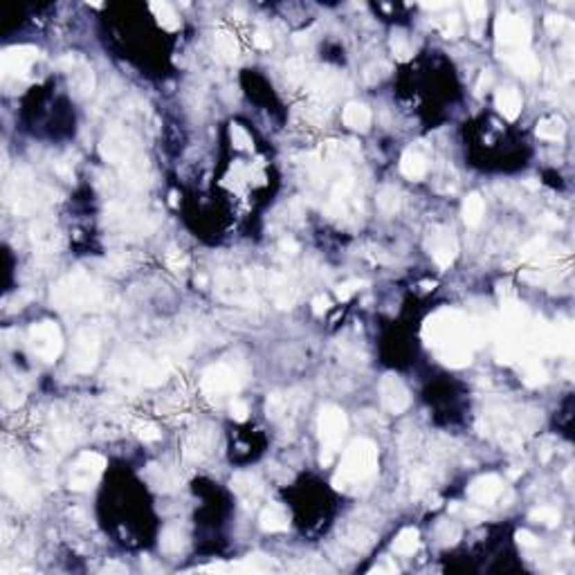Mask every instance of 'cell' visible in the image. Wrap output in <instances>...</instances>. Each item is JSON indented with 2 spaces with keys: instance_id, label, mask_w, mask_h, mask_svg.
Returning <instances> with one entry per match:
<instances>
[{
  "instance_id": "ab89813d",
  "label": "cell",
  "mask_w": 575,
  "mask_h": 575,
  "mask_svg": "<svg viewBox=\"0 0 575 575\" xmlns=\"http://www.w3.org/2000/svg\"><path fill=\"white\" fill-rule=\"evenodd\" d=\"M135 434L140 440H144V443H156V440H160V436H162L158 425H153V423H138Z\"/></svg>"
},
{
  "instance_id": "8fae6325",
  "label": "cell",
  "mask_w": 575,
  "mask_h": 575,
  "mask_svg": "<svg viewBox=\"0 0 575 575\" xmlns=\"http://www.w3.org/2000/svg\"><path fill=\"white\" fill-rule=\"evenodd\" d=\"M427 250L440 270H447L458 256V243L447 227L436 225V227H431L427 234Z\"/></svg>"
},
{
  "instance_id": "bcb514c9",
  "label": "cell",
  "mask_w": 575,
  "mask_h": 575,
  "mask_svg": "<svg viewBox=\"0 0 575 575\" xmlns=\"http://www.w3.org/2000/svg\"><path fill=\"white\" fill-rule=\"evenodd\" d=\"M517 544L524 546V549H535V546H540V540L535 538L531 531H517Z\"/></svg>"
},
{
  "instance_id": "60d3db41",
  "label": "cell",
  "mask_w": 575,
  "mask_h": 575,
  "mask_svg": "<svg viewBox=\"0 0 575 575\" xmlns=\"http://www.w3.org/2000/svg\"><path fill=\"white\" fill-rule=\"evenodd\" d=\"M546 382V371L540 364H531L528 369H526V385L528 387H540Z\"/></svg>"
},
{
  "instance_id": "ffe728a7",
  "label": "cell",
  "mask_w": 575,
  "mask_h": 575,
  "mask_svg": "<svg viewBox=\"0 0 575 575\" xmlns=\"http://www.w3.org/2000/svg\"><path fill=\"white\" fill-rule=\"evenodd\" d=\"M501 59H506L508 65H510V68L517 74L526 76V79H531V76H535V74L540 72V63L531 54V50H517V52H510V54L501 56Z\"/></svg>"
},
{
  "instance_id": "4316f807",
  "label": "cell",
  "mask_w": 575,
  "mask_h": 575,
  "mask_svg": "<svg viewBox=\"0 0 575 575\" xmlns=\"http://www.w3.org/2000/svg\"><path fill=\"white\" fill-rule=\"evenodd\" d=\"M564 131H567V124L562 117H544L535 128V135L546 142H558L564 138Z\"/></svg>"
},
{
  "instance_id": "52a82bcc",
  "label": "cell",
  "mask_w": 575,
  "mask_h": 575,
  "mask_svg": "<svg viewBox=\"0 0 575 575\" xmlns=\"http://www.w3.org/2000/svg\"><path fill=\"white\" fill-rule=\"evenodd\" d=\"M241 387V376L234 367H229L225 362H218L207 367L200 378V389L209 398H220L227 394H234Z\"/></svg>"
},
{
  "instance_id": "7dc6e473",
  "label": "cell",
  "mask_w": 575,
  "mask_h": 575,
  "mask_svg": "<svg viewBox=\"0 0 575 575\" xmlns=\"http://www.w3.org/2000/svg\"><path fill=\"white\" fill-rule=\"evenodd\" d=\"M167 263H169V267H171L174 272H180L182 267L187 265V256H182L178 250H171L169 256H167Z\"/></svg>"
},
{
  "instance_id": "7a4b0ae2",
  "label": "cell",
  "mask_w": 575,
  "mask_h": 575,
  "mask_svg": "<svg viewBox=\"0 0 575 575\" xmlns=\"http://www.w3.org/2000/svg\"><path fill=\"white\" fill-rule=\"evenodd\" d=\"M52 303L59 310H92L106 301L101 285L85 272H72L52 285Z\"/></svg>"
},
{
  "instance_id": "7c38bea8",
  "label": "cell",
  "mask_w": 575,
  "mask_h": 575,
  "mask_svg": "<svg viewBox=\"0 0 575 575\" xmlns=\"http://www.w3.org/2000/svg\"><path fill=\"white\" fill-rule=\"evenodd\" d=\"M59 63H61V68L70 72V88L76 97L79 99L88 97L94 88V74H92L90 65L85 63L79 54H65Z\"/></svg>"
},
{
  "instance_id": "e575fe53",
  "label": "cell",
  "mask_w": 575,
  "mask_h": 575,
  "mask_svg": "<svg viewBox=\"0 0 575 575\" xmlns=\"http://www.w3.org/2000/svg\"><path fill=\"white\" fill-rule=\"evenodd\" d=\"M531 519L553 528V526L560 524L562 515H560L558 508H553V506H540V508H535V510H531Z\"/></svg>"
},
{
  "instance_id": "6da1fadb",
  "label": "cell",
  "mask_w": 575,
  "mask_h": 575,
  "mask_svg": "<svg viewBox=\"0 0 575 575\" xmlns=\"http://www.w3.org/2000/svg\"><path fill=\"white\" fill-rule=\"evenodd\" d=\"M472 328L461 312L440 310L425 322V340L447 367L461 369L472 362Z\"/></svg>"
},
{
  "instance_id": "484cf974",
  "label": "cell",
  "mask_w": 575,
  "mask_h": 575,
  "mask_svg": "<svg viewBox=\"0 0 575 575\" xmlns=\"http://www.w3.org/2000/svg\"><path fill=\"white\" fill-rule=\"evenodd\" d=\"M214 52L220 61L225 63H234L238 59V43L232 34L227 32H218L216 34V41H214Z\"/></svg>"
},
{
  "instance_id": "f5cc1de1",
  "label": "cell",
  "mask_w": 575,
  "mask_h": 575,
  "mask_svg": "<svg viewBox=\"0 0 575 575\" xmlns=\"http://www.w3.org/2000/svg\"><path fill=\"white\" fill-rule=\"evenodd\" d=\"M303 70H306V68L301 65V61H290V63H288V68H285L288 76H290V79H294V81L299 79Z\"/></svg>"
},
{
  "instance_id": "ba28073f",
  "label": "cell",
  "mask_w": 575,
  "mask_h": 575,
  "mask_svg": "<svg viewBox=\"0 0 575 575\" xmlns=\"http://www.w3.org/2000/svg\"><path fill=\"white\" fill-rule=\"evenodd\" d=\"M99 333L97 328H81L76 333L72 342V353H70V367L76 373H90L97 367L99 360Z\"/></svg>"
},
{
  "instance_id": "ac0fdd59",
  "label": "cell",
  "mask_w": 575,
  "mask_h": 575,
  "mask_svg": "<svg viewBox=\"0 0 575 575\" xmlns=\"http://www.w3.org/2000/svg\"><path fill=\"white\" fill-rule=\"evenodd\" d=\"M494 106H497V110H499L506 119L515 122L517 117H519V112H522V94L517 92L515 88H501V90H497V94H494Z\"/></svg>"
},
{
  "instance_id": "9a60e30c",
  "label": "cell",
  "mask_w": 575,
  "mask_h": 575,
  "mask_svg": "<svg viewBox=\"0 0 575 575\" xmlns=\"http://www.w3.org/2000/svg\"><path fill=\"white\" fill-rule=\"evenodd\" d=\"M503 492V483L499 474H483L474 478L467 488V497L478 506H488L494 503L499 499V494Z\"/></svg>"
},
{
  "instance_id": "f6af8a7d",
  "label": "cell",
  "mask_w": 575,
  "mask_h": 575,
  "mask_svg": "<svg viewBox=\"0 0 575 575\" xmlns=\"http://www.w3.org/2000/svg\"><path fill=\"white\" fill-rule=\"evenodd\" d=\"M458 34H461V18H458L456 14L447 16V21H445V38H456Z\"/></svg>"
},
{
  "instance_id": "681fc988",
  "label": "cell",
  "mask_w": 575,
  "mask_h": 575,
  "mask_svg": "<svg viewBox=\"0 0 575 575\" xmlns=\"http://www.w3.org/2000/svg\"><path fill=\"white\" fill-rule=\"evenodd\" d=\"M331 308V301H328V297H324V294H317L312 299V312L315 315H324V312H328Z\"/></svg>"
},
{
  "instance_id": "c3c4849f",
  "label": "cell",
  "mask_w": 575,
  "mask_h": 575,
  "mask_svg": "<svg viewBox=\"0 0 575 575\" xmlns=\"http://www.w3.org/2000/svg\"><path fill=\"white\" fill-rule=\"evenodd\" d=\"M254 45L258 47V50H270V47H272V38H270V34L263 32V30H256V32H254Z\"/></svg>"
},
{
  "instance_id": "816d5d0a",
  "label": "cell",
  "mask_w": 575,
  "mask_h": 575,
  "mask_svg": "<svg viewBox=\"0 0 575 575\" xmlns=\"http://www.w3.org/2000/svg\"><path fill=\"white\" fill-rule=\"evenodd\" d=\"M492 83V72H481V76H478V83H476V97H481L483 90L488 88V85Z\"/></svg>"
},
{
  "instance_id": "7402d4cb",
  "label": "cell",
  "mask_w": 575,
  "mask_h": 575,
  "mask_svg": "<svg viewBox=\"0 0 575 575\" xmlns=\"http://www.w3.org/2000/svg\"><path fill=\"white\" fill-rule=\"evenodd\" d=\"M258 524H261V528L265 533H283V531H288V526H290V522H288V512L281 506L263 508L261 517H258Z\"/></svg>"
},
{
  "instance_id": "f907efd6",
  "label": "cell",
  "mask_w": 575,
  "mask_h": 575,
  "mask_svg": "<svg viewBox=\"0 0 575 575\" xmlns=\"http://www.w3.org/2000/svg\"><path fill=\"white\" fill-rule=\"evenodd\" d=\"M371 573H398V567L389 558H382V562L378 564V567H373Z\"/></svg>"
},
{
  "instance_id": "db71d44e",
  "label": "cell",
  "mask_w": 575,
  "mask_h": 575,
  "mask_svg": "<svg viewBox=\"0 0 575 575\" xmlns=\"http://www.w3.org/2000/svg\"><path fill=\"white\" fill-rule=\"evenodd\" d=\"M281 250L285 254H297V252H299V245H297L292 238H283V241H281Z\"/></svg>"
},
{
  "instance_id": "9f6ffc18",
  "label": "cell",
  "mask_w": 575,
  "mask_h": 575,
  "mask_svg": "<svg viewBox=\"0 0 575 575\" xmlns=\"http://www.w3.org/2000/svg\"><path fill=\"white\" fill-rule=\"evenodd\" d=\"M452 3H420L423 9H431V12H436V9H447Z\"/></svg>"
},
{
  "instance_id": "ee69618b",
  "label": "cell",
  "mask_w": 575,
  "mask_h": 575,
  "mask_svg": "<svg viewBox=\"0 0 575 575\" xmlns=\"http://www.w3.org/2000/svg\"><path fill=\"white\" fill-rule=\"evenodd\" d=\"M247 414H250V409H247V402L232 400V405H229V416H232L236 423H243V420H247Z\"/></svg>"
},
{
  "instance_id": "5bb4252c",
  "label": "cell",
  "mask_w": 575,
  "mask_h": 575,
  "mask_svg": "<svg viewBox=\"0 0 575 575\" xmlns=\"http://www.w3.org/2000/svg\"><path fill=\"white\" fill-rule=\"evenodd\" d=\"M38 59V50L32 45H16V47H7V50L0 54V72L5 76L9 74H25L32 68V63Z\"/></svg>"
},
{
  "instance_id": "cb8c5ba5",
  "label": "cell",
  "mask_w": 575,
  "mask_h": 575,
  "mask_svg": "<svg viewBox=\"0 0 575 575\" xmlns=\"http://www.w3.org/2000/svg\"><path fill=\"white\" fill-rule=\"evenodd\" d=\"M229 485H232V490L238 497H243V499H250V497H256L261 492V481H258V476L252 472H236Z\"/></svg>"
},
{
  "instance_id": "44dd1931",
  "label": "cell",
  "mask_w": 575,
  "mask_h": 575,
  "mask_svg": "<svg viewBox=\"0 0 575 575\" xmlns=\"http://www.w3.org/2000/svg\"><path fill=\"white\" fill-rule=\"evenodd\" d=\"M342 119L351 131L364 133V131H369V126H371V110L360 101H351V103H347V108H344Z\"/></svg>"
},
{
  "instance_id": "8992f818",
  "label": "cell",
  "mask_w": 575,
  "mask_h": 575,
  "mask_svg": "<svg viewBox=\"0 0 575 575\" xmlns=\"http://www.w3.org/2000/svg\"><path fill=\"white\" fill-rule=\"evenodd\" d=\"M27 338H30L32 351L43 362H54L56 358L61 356V351H63V335H61V328L54 322L45 319V322L32 324V328H30V333H27Z\"/></svg>"
},
{
  "instance_id": "e0dca14e",
  "label": "cell",
  "mask_w": 575,
  "mask_h": 575,
  "mask_svg": "<svg viewBox=\"0 0 575 575\" xmlns=\"http://www.w3.org/2000/svg\"><path fill=\"white\" fill-rule=\"evenodd\" d=\"M32 243L38 252H43V254H54L56 250H59V243H61V238H59V232L52 227V225H47V223H36L32 227Z\"/></svg>"
},
{
  "instance_id": "836d02e7",
  "label": "cell",
  "mask_w": 575,
  "mask_h": 575,
  "mask_svg": "<svg viewBox=\"0 0 575 575\" xmlns=\"http://www.w3.org/2000/svg\"><path fill=\"white\" fill-rule=\"evenodd\" d=\"M391 52L398 61H409L414 56V47H411L409 38L402 32H394L391 34Z\"/></svg>"
},
{
  "instance_id": "4fadbf2b",
  "label": "cell",
  "mask_w": 575,
  "mask_h": 575,
  "mask_svg": "<svg viewBox=\"0 0 575 575\" xmlns=\"http://www.w3.org/2000/svg\"><path fill=\"white\" fill-rule=\"evenodd\" d=\"M380 400L385 409L389 414H402V411H407L409 407V389L405 387V382H402L398 376L394 373H387L385 378L380 380Z\"/></svg>"
},
{
  "instance_id": "d6986e66",
  "label": "cell",
  "mask_w": 575,
  "mask_h": 575,
  "mask_svg": "<svg viewBox=\"0 0 575 575\" xmlns=\"http://www.w3.org/2000/svg\"><path fill=\"white\" fill-rule=\"evenodd\" d=\"M400 171L409 180H423L427 176V160L420 151L409 149L400 158Z\"/></svg>"
},
{
  "instance_id": "74e56055",
  "label": "cell",
  "mask_w": 575,
  "mask_h": 575,
  "mask_svg": "<svg viewBox=\"0 0 575 575\" xmlns=\"http://www.w3.org/2000/svg\"><path fill=\"white\" fill-rule=\"evenodd\" d=\"M389 65L387 63H382V61H378V63H371L367 70H364V79H367V83H378V81H382L385 79V76H389Z\"/></svg>"
},
{
  "instance_id": "f1b7e54d",
  "label": "cell",
  "mask_w": 575,
  "mask_h": 575,
  "mask_svg": "<svg viewBox=\"0 0 575 575\" xmlns=\"http://www.w3.org/2000/svg\"><path fill=\"white\" fill-rule=\"evenodd\" d=\"M276 564L274 560H270L267 555H261V553H254V555H247L243 562L238 564H232V571H252V573H261V571H270L274 569Z\"/></svg>"
},
{
  "instance_id": "7bdbcfd3",
  "label": "cell",
  "mask_w": 575,
  "mask_h": 575,
  "mask_svg": "<svg viewBox=\"0 0 575 575\" xmlns=\"http://www.w3.org/2000/svg\"><path fill=\"white\" fill-rule=\"evenodd\" d=\"M544 245H546V238L544 236H535L531 243H526L522 247V258H531L535 254H540L544 250Z\"/></svg>"
},
{
  "instance_id": "9c48e42d",
  "label": "cell",
  "mask_w": 575,
  "mask_h": 575,
  "mask_svg": "<svg viewBox=\"0 0 575 575\" xmlns=\"http://www.w3.org/2000/svg\"><path fill=\"white\" fill-rule=\"evenodd\" d=\"M3 488H5V492L12 497L16 503H21L23 508H32L38 501V494L34 490V485L30 483V478L25 476L23 467L14 463L9 456H5V461H3Z\"/></svg>"
},
{
  "instance_id": "f546056e",
  "label": "cell",
  "mask_w": 575,
  "mask_h": 575,
  "mask_svg": "<svg viewBox=\"0 0 575 575\" xmlns=\"http://www.w3.org/2000/svg\"><path fill=\"white\" fill-rule=\"evenodd\" d=\"M151 12L156 14L158 23L165 27L169 32H176L180 27V18L176 14V9L171 7L169 3H151Z\"/></svg>"
},
{
  "instance_id": "f35d334b",
  "label": "cell",
  "mask_w": 575,
  "mask_h": 575,
  "mask_svg": "<svg viewBox=\"0 0 575 575\" xmlns=\"http://www.w3.org/2000/svg\"><path fill=\"white\" fill-rule=\"evenodd\" d=\"M362 285H364V281H360V279H349V281H344V283H340L338 288H335V297H338L340 301H349Z\"/></svg>"
},
{
  "instance_id": "d4e9b609",
  "label": "cell",
  "mask_w": 575,
  "mask_h": 575,
  "mask_svg": "<svg viewBox=\"0 0 575 575\" xmlns=\"http://www.w3.org/2000/svg\"><path fill=\"white\" fill-rule=\"evenodd\" d=\"M483 214H485V203L481 194H469L465 200H463V220L467 227H476L478 223L483 220Z\"/></svg>"
},
{
  "instance_id": "4dcf8cb0",
  "label": "cell",
  "mask_w": 575,
  "mask_h": 575,
  "mask_svg": "<svg viewBox=\"0 0 575 575\" xmlns=\"http://www.w3.org/2000/svg\"><path fill=\"white\" fill-rule=\"evenodd\" d=\"M376 203H378V209L380 212H385V214H396L398 209H400V191L396 187H382L378 191V198H376Z\"/></svg>"
},
{
  "instance_id": "277c9868",
  "label": "cell",
  "mask_w": 575,
  "mask_h": 575,
  "mask_svg": "<svg viewBox=\"0 0 575 575\" xmlns=\"http://www.w3.org/2000/svg\"><path fill=\"white\" fill-rule=\"evenodd\" d=\"M317 429H319V440H322V454H319V463L322 465H331L335 461V456L340 452V445L344 436H347L349 429V418L344 414V409L328 405L319 411V420H317Z\"/></svg>"
},
{
  "instance_id": "b9f144b4",
  "label": "cell",
  "mask_w": 575,
  "mask_h": 575,
  "mask_svg": "<svg viewBox=\"0 0 575 575\" xmlns=\"http://www.w3.org/2000/svg\"><path fill=\"white\" fill-rule=\"evenodd\" d=\"M546 30H549L551 34H555V36H560L564 30H569L571 27V23L567 21V18L564 16H555V14H551V16H546Z\"/></svg>"
},
{
  "instance_id": "5b68a950",
  "label": "cell",
  "mask_w": 575,
  "mask_h": 575,
  "mask_svg": "<svg viewBox=\"0 0 575 575\" xmlns=\"http://www.w3.org/2000/svg\"><path fill=\"white\" fill-rule=\"evenodd\" d=\"M494 34H497V45H499V50H501L499 56H506L517 50H528L531 25L522 16L501 12L494 23Z\"/></svg>"
},
{
  "instance_id": "11a10c76",
  "label": "cell",
  "mask_w": 575,
  "mask_h": 575,
  "mask_svg": "<svg viewBox=\"0 0 575 575\" xmlns=\"http://www.w3.org/2000/svg\"><path fill=\"white\" fill-rule=\"evenodd\" d=\"M542 225H546V227H553V229H558V227H560L562 223H560L558 218H553L551 214H546V216L542 218Z\"/></svg>"
},
{
  "instance_id": "8d00e7d4",
  "label": "cell",
  "mask_w": 575,
  "mask_h": 575,
  "mask_svg": "<svg viewBox=\"0 0 575 575\" xmlns=\"http://www.w3.org/2000/svg\"><path fill=\"white\" fill-rule=\"evenodd\" d=\"M461 538V528H458L456 524H440L438 526V540L443 546H449V544H456V540Z\"/></svg>"
},
{
  "instance_id": "2e32d148",
  "label": "cell",
  "mask_w": 575,
  "mask_h": 575,
  "mask_svg": "<svg viewBox=\"0 0 575 575\" xmlns=\"http://www.w3.org/2000/svg\"><path fill=\"white\" fill-rule=\"evenodd\" d=\"M101 158L110 162V165H126L133 156V144L131 140L119 131H112L110 135H106L99 144Z\"/></svg>"
},
{
  "instance_id": "3957f363",
  "label": "cell",
  "mask_w": 575,
  "mask_h": 575,
  "mask_svg": "<svg viewBox=\"0 0 575 575\" xmlns=\"http://www.w3.org/2000/svg\"><path fill=\"white\" fill-rule=\"evenodd\" d=\"M378 472V447L369 438H356L342 456L340 469L333 476L335 490H347L351 485L367 481Z\"/></svg>"
},
{
  "instance_id": "603a6c76",
  "label": "cell",
  "mask_w": 575,
  "mask_h": 575,
  "mask_svg": "<svg viewBox=\"0 0 575 575\" xmlns=\"http://www.w3.org/2000/svg\"><path fill=\"white\" fill-rule=\"evenodd\" d=\"M160 549L167 555H178L187 549V535L180 526H167L160 535Z\"/></svg>"
},
{
  "instance_id": "d590c367",
  "label": "cell",
  "mask_w": 575,
  "mask_h": 575,
  "mask_svg": "<svg viewBox=\"0 0 575 575\" xmlns=\"http://www.w3.org/2000/svg\"><path fill=\"white\" fill-rule=\"evenodd\" d=\"M229 135H232V144H234V149L238 151H245V149H250L252 147V138H250V133H247L241 124H232V128H229Z\"/></svg>"
},
{
  "instance_id": "d6a6232c",
  "label": "cell",
  "mask_w": 575,
  "mask_h": 575,
  "mask_svg": "<svg viewBox=\"0 0 575 575\" xmlns=\"http://www.w3.org/2000/svg\"><path fill=\"white\" fill-rule=\"evenodd\" d=\"M465 12H467V18L474 25V30H472L474 38H481V25H483L485 14H488L485 3H478V0H469V3H465Z\"/></svg>"
},
{
  "instance_id": "83f0119b",
  "label": "cell",
  "mask_w": 575,
  "mask_h": 575,
  "mask_svg": "<svg viewBox=\"0 0 575 575\" xmlns=\"http://www.w3.org/2000/svg\"><path fill=\"white\" fill-rule=\"evenodd\" d=\"M420 546V535L416 528H402L398 533V538L394 542V551L402 558H409V555H414Z\"/></svg>"
},
{
  "instance_id": "30bf717a",
  "label": "cell",
  "mask_w": 575,
  "mask_h": 575,
  "mask_svg": "<svg viewBox=\"0 0 575 575\" xmlns=\"http://www.w3.org/2000/svg\"><path fill=\"white\" fill-rule=\"evenodd\" d=\"M106 467V458L97 452H81L76 456V461L70 469V490L83 492L94 488V483L99 481V476Z\"/></svg>"
},
{
  "instance_id": "1f68e13d",
  "label": "cell",
  "mask_w": 575,
  "mask_h": 575,
  "mask_svg": "<svg viewBox=\"0 0 575 575\" xmlns=\"http://www.w3.org/2000/svg\"><path fill=\"white\" fill-rule=\"evenodd\" d=\"M167 376H169V369H167V367H162V364H153V362L142 364L140 380L144 382V385H149V387L162 385V382L167 380Z\"/></svg>"
}]
</instances>
